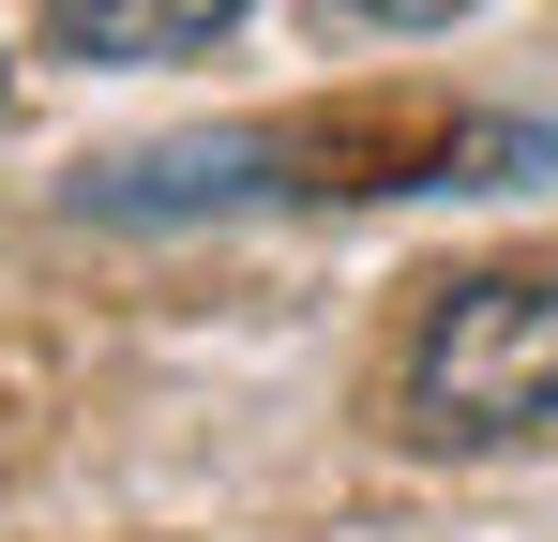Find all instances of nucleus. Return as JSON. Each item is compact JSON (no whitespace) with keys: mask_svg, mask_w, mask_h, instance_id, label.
<instances>
[{"mask_svg":"<svg viewBox=\"0 0 558 542\" xmlns=\"http://www.w3.org/2000/svg\"><path fill=\"white\" fill-rule=\"evenodd\" d=\"M408 438L529 452L558 438V271H468L408 332Z\"/></svg>","mask_w":558,"mask_h":542,"instance_id":"obj_1","label":"nucleus"},{"mask_svg":"<svg viewBox=\"0 0 558 542\" xmlns=\"http://www.w3.org/2000/svg\"><path fill=\"white\" fill-rule=\"evenodd\" d=\"M242 30V0H61L46 46L61 61H211Z\"/></svg>","mask_w":558,"mask_h":542,"instance_id":"obj_2","label":"nucleus"},{"mask_svg":"<svg viewBox=\"0 0 558 542\" xmlns=\"http://www.w3.org/2000/svg\"><path fill=\"white\" fill-rule=\"evenodd\" d=\"M332 15H363V30H453L468 0H332Z\"/></svg>","mask_w":558,"mask_h":542,"instance_id":"obj_3","label":"nucleus"},{"mask_svg":"<svg viewBox=\"0 0 558 542\" xmlns=\"http://www.w3.org/2000/svg\"><path fill=\"white\" fill-rule=\"evenodd\" d=\"M0 106H15V76H0Z\"/></svg>","mask_w":558,"mask_h":542,"instance_id":"obj_4","label":"nucleus"}]
</instances>
